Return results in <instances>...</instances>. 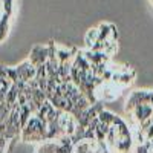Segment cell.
I'll return each mask as SVG.
<instances>
[{"mask_svg":"<svg viewBox=\"0 0 153 153\" xmlns=\"http://www.w3.org/2000/svg\"><path fill=\"white\" fill-rule=\"evenodd\" d=\"M20 139L23 143H45L48 141V124L37 115H32L29 121L23 126Z\"/></svg>","mask_w":153,"mask_h":153,"instance_id":"cell-1","label":"cell"},{"mask_svg":"<svg viewBox=\"0 0 153 153\" xmlns=\"http://www.w3.org/2000/svg\"><path fill=\"white\" fill-rule=\"evenodd\" d=\"M58 124H60V129L63 132V135L66 136H74L78 130V121L71 112H61L60 113V118H58Z\"/></svg>","mask_w":153,"mask_h":153,"instance_id":"cell-2","label":"cell"},{"mask_svg":"<svg viewBox=\"0 0 153 153\" xmlns=\"http://www.w3.org/2000/svg\"><path fill=\"white\" fill-rule=\"evenodd\" d=\"M17 69V75H19V81L28 84L29 81L35 80V75H37V68L34 65H31V61L26 60L20 63V65L16 68Z\"/></svg>","mask_w":153,"mask_h":153,"instance_id":"cell-3","label":"cell"},{"mask_svg":"<svg viewBox=\"0 0 153 153\" xmlns=\"http://www.w3.org/2000/svg\"><path fill=\"white\" fill-rule=\"evenodd\" d=\"M48 54H49V49L48 46H35L32 51H31V54H29V61H31V65H34L35 68L37 66H42V65H46V61H48Z\"/></svg>","mask_w":153,"mask_h":153,"instance_id":"cell-4","label":"cell"},{"mask_svg":"<svg viewBox=\"0 0 153 153\" xmlns=\"http://www.w3.org/2000/svg\"><path fill=\"white\" fill-rule=\"evenodd\" d=\"M84 42H86V46L89 49H92L98 42H100V31L98 28H92L86 32V37H84Z\"/></svg>","mask_w":153,"mask_h":153,"instance_id":"cell-5","label":"cell"},{"mask_svg":"<svg viewBox=\"0 0 153 153\" xmlns=\"http://www.w3.org/2000/svg\"><path fill=\"white\" fill-rule=\"evenodd\" d=\"M11 110H12V109L5 103V101H3V103H0V129H3V124L6 123Z\"/></svg>","mask_w":153,"mask_h":153,"instance_id":"cell-6","label":"cell"},{"mask_svg":"<svg viewBox=\"0 0 153 153\" xmlns=\"http://www.w3.org/2000/svg\"><path fill=\"white\" fill-rule=\"evenodd\" d=\"M8 22H9V16L3 14V17L0 19V43H2L8 35Z\"/></svg>","mask_w":153,"mask_h":153,"instance_id":"cell-7","label":"cell"},{"mask_svg":"<svg viewBox=\"0 0 153 153\" xmlns=\"http://www.w3.org/2000/svg\"><path fill=\"white\" fill-rule=\"evenodd\" d=\"M150 104L153 107V91H150Z\"/></svg>","mask_w":153,"mask_h":153,"instance_id":"cell-8","label":"cell"},{"mask_svg":"<svg viewBox=\"0 0 153 153\" xmlns=\"http://www.w3.org/2000/svg\"><path fill=\"white\" fill-rule=\"evenodd\" d=\"M35 153H37V152H35Z\"/></svg>","mask_w":153,"mask_h":153,"instance_id":"cell-9","label":"cell"}]
</instances>
